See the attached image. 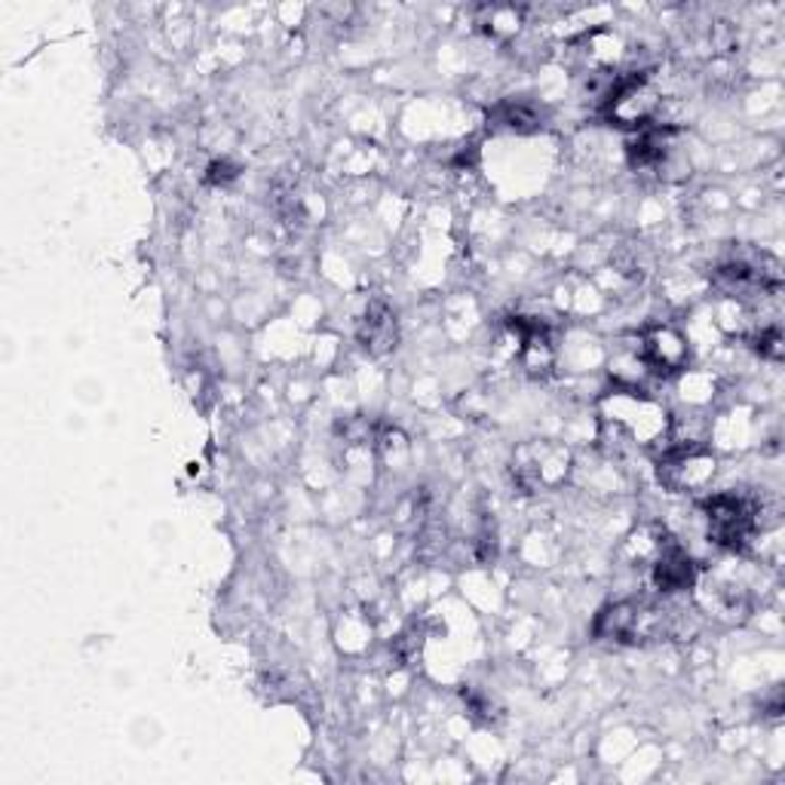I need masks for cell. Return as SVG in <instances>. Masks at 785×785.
I'll return each mask as SVG.
<instances>
[{"mask_svg": "<svg viewBox=\"0 0 785 785\" xmlns=\"http://www.w3.org/2000/svg\"><path fill=\"white\" fill-rule=\"evenodd\" d=\"M604 427L626 432L632 446H650L666 430V415L654 400H647L638 390H614L604 400Z\"/></svg>", "mask_w": 785, "mask_h": 785, "instance_id": "6da1fadb", "label": "cell"}, {"mask_svg": "<svg viewBox=\"0 0 785 785\" xmlns=\"http://www.w3.org/2000/svg\"><path fill=\"white\" fill-rule=\"evenodd\" d=\"M758 500L749 494L724 492L708 497L706 500V519H708V538L718 546L727 550H742L752 540L754 528H758Z\"/></svg>", "mask_w": 785, "mask_h": 785, "instance_id": "7a4b0ae2", "label": "cell"}, {"mask_svg": "<svg viewBox=\"0 0 785 785\" xmlns=\"http://www.w3.org/2000/svg\"><path fill=\"white\" fill-rule=\"evenodd\" d=\"M712 473H715V458L700 442H681L660 463V478L672 492H693L706 485Z\"/></svg>", "mask_w": 785, "mask_h": 785, "instance_id": "3957f363", "label": "cell"}, {"mask_svg": "<svg viewBox=\"0 0 785 785\" xmlns=\"http://www.w3.org/2000/svg\"><path fill=\"white\" fill-rule=\"evenodd\" d=\"M650 630V611L635 601H620L604 608L596 620V635L611 642H638Z\"/></svg>", "mask_w": 785, "mask_h": 785, "instance_id": "277c9868", "label": "cell"}, {"mask_svg": "<svg viewBox=\"0 0 785 785\" xmlns=\"http://www.w3.org/2000/svg\"><path fill=\"white\" fill-rule=\"evenodd\" d=\"M642 359L660 374L678 371L688 359V344L672 328H654L642 338Z\"/></svg>", "mask_w": 785, "mask_h": 785, "instance_id": "5b68a950", "label": "cell"}, {"mask_svg": "<svg viewBox=\"0 0 785 785\" xmlns=\"http://www.w3.org/2000/svg\"><path fill=\"white\" fill-rule=\"evenodd\" d=\"M359 340L371 354H386L396 347V316L390 313L386 304H371L359 323Z\"/></svg>", "mask_w": 785, "mask_h": 785, "instance_id": "8992f818", "label": "cell"}, {"mask_svg": "<svg viewBox=\"0 0 785 785\" xmlns=\"http://www.w3.org/2000/svg\"><path fill=\"white\" fill-rule=\"evenodd\" d=\"M654 580H657L662 592H681V589H688L696 580V565H693L691 555L684 553V550L669 546V550H662L660 562L654 568Z\"/></svg>", "mask_w": 785, "mask_h": 785, "instance_id": "52a82bcc", "label": "cell"}, {"mask_svg": "<svg viewBox=\"0 0 785 785\" xmlns=\"http://www.w3.org/2000/svg\"><path fill=\"white\" fill-rule=\"evenodd\" d=\"M669 157V132L666 129H645L630 145V163L635 170H660Z\"/></svg>", "mask_w": 785, "mask_h": 785, "instance_id": "ba28073f", "label": "cell"}, {"mask_svg": "<svg viewBox=\"0 0 785 785\" xmlns=\"http://www.w3.org/2000/svg\"><path fill=\"white\" fill-rule=\"evenodd\" d=\"M500 124L509 129H538L540 114L524 102H507V105H500Z\"/></svg>", "mask_w": 785, "mask_h": 785, "instance_id": "9c48e42d", "label": "cell"}, {"mask_svg": "<svg viewBox=\"0 0 785 785\" xmlns=\"http://www.w3.org/2000/svg\"><path fill=\"white\" fill-rule=\"evenodd\" d=\"M758 350H761V356H767V359H780V356H783V335H780V328H764L761 338H758Z\"/></svg>", "mask_w": 785, "mask_h": 785, "instance_id": "30bf717a", "label": "cell"}, {"mask_svg": "<svg viewBox=\"0 0 785 785\" xmlns=\"http://www.w3.org/2000/svg\"><path fill=\"white\" fill-rule=\"evenodd\" d=\"M231 178H236V166H231V163H212L209 166V182H231Z\"/></svg>", "mask_w": 785, "mask_h": 785, "instance_id": "8fae6325", "label": "cell"}]
</instances>
